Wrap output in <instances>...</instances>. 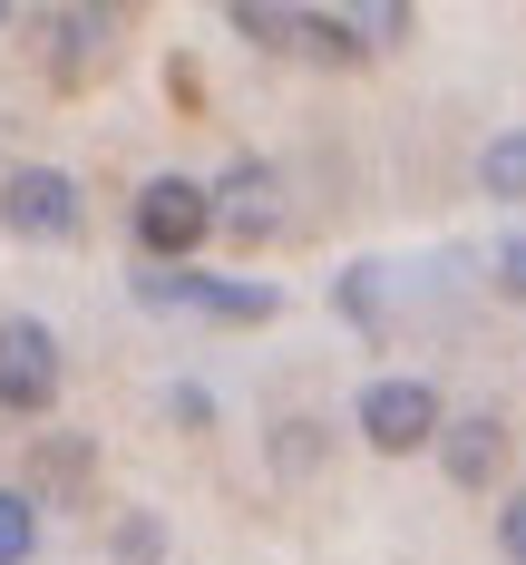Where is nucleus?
I'll return each instance as SVG.
<instances>
[{
    "label": "nucleus",
    "mask_w": 526,
    "mask_h": 565,
    "mask_svg": "<svg viewBox=\"0 0 526 565\" xmlns=\"http://www.w3.org/2000/svg\"><path fill=\"white\" fill-rule=\"evenodd\" d=\"M351 429H361L380 458H409V449H439L449 409H439V391H429V381L380 371V381H361V399H351Z\"/></svg>",
    "instance_id": "nucleus-1"
},
{
    "label": "nucleus",
    "mask_w": 526,
    "mask_h": 565,
    "mask_svg": "<svg viewBox=\"0 0 526 565\" xmlns=\"http://www.w3.org/2000/svg\"><path fill=\"white\" fill-rule=\"evenodd\" d=\"M127 225H137V254L185 264V254L215 234V205H205V185H195V175H147V185H137V205H127Z\"/></svg>",
    "instance_id": "nucleus-2"
},
{
    "label": "nucleus",
    "mask_w": 526,
    "mask_h": 565,
    "mask_svg": "<svg viewBox=\"0 0 526 565\" xmlns=\"http://www.w3.org/2000/svg\"><path fill=\"white\" fill-rule=\"evenodd\" d=\"M137 302H157V312H205V322H273L283 312V292L273 282H234V274H137Z\"/></svg>",
    "instance_id": "nucleus-3"
},
{
    "label": "nucleus",
    "mask_w": 526,
    "mask_h": 565,
    "mask_svg": "<svg viewBox=\"0 0 526 565\" xmlns=\"http://www.w3.org/2000/svg\"><path fill=\"white\" fill-rule=\"evenodd\" d=\"M58 381H68V351H58V332L40 322V312H10V322H0V409L40 419V409L58 399Z\"/></svg>",
    "instance_id": "nucleus-4"
},
{
    "label": "nucleus",
    "mask_w": 526,
    "mask_h": 565,
    "mask_svg": "<svg viewBox=\"0 0 526 565\" xmlns=\"http://www.w3.org/2000/svg\"><path fill=\"white\" fill-rule=\"evenodd\" d=\"M0 225L30 234V244H68V234L88 225V195H78L68 167H10L0 175Z\"/></svg>",
    "instance_id": "nucleus-5"
},
{
    "label": "nucleus",
    "mask_w": 526,
    "mask_h": 565,
    "mask_svg": "<svg viewBox=\"0 0 526 565\" xmlns=\"http://www.w3.org/2000/svg\"><path fill=\"white\" fill-rule=\"evenodd\" d=\"M205 205H215V225L234 244H264V234H283V167L273 157H234L215 185H205Z\"/></svg>",
    "instance_id": "nucleus-6"
},
{
    "label": "nucleus",
    "mask_w": 526,
    "mask_h": 565,
    "mask_svg": "<svg viewBox=\"0 0 526 565\" xmlns=\"http://www.w3.org/2000/svg\"><path fill=\"white\" fill-rule=\"evenodd\" d=\"M439 468L459 478V488H487L497 468H507V419H487V409H468L439 429Z\"/></svg>",
    "instance_id": "nucleus-7"
},
{
    "label": "nucleus",
    "mask_w": 526,
    "mask_h": 565,
    "mask_svg": "<svg viewBox=\"0 0 526 565\" xmlns=\"http://www.w3.org/2000/svg\"><path fill=\"white\" fill-rule=\"evenodd\" d=\"M108 10H58V50H50V68L58 78H88V68H98V50H108Z\"/></svg>",
    "instance_id": "nucleus-8"
},
{
    "label": "nucleus",
    "mask_w": 526,
    "mask_h": 565,
    "mask_svg": "<svg viewBox=\"0 0 526 565\" xmlns=\"http://www.w3.org/2000/svg\"><path fill=\"white\" fill-rule=\"evenodd\" d=\"M477 185H487L497 205H526V127H497V137L477 147Z\"/></svg>",
    "instance_id": "nucleus-9"
},
{
    "label": "nucleus",
    "mask_w": 526,
    "mask_h": 565,
    "mask_svg": "<svg viewBox=\"0 0 526 565\" xmlns=\"http://www.w3.org/2000/svg\"><path fill=\"white\" fill-rule=\"evenodd\" d=\"M225 30H244L254 50H302V10H273V0H234Z\"/></svg>",
    "instance_id": "nucleus-10"
},
{
    "label": "nucleus",
    "mask_w": 526,
    "mask_h": 565,
    "mask_svg": "<svg viewBox=\"0 0 526 565\" xmlns=\"http://www.w3.org/2000/svg\"><path fill=\"white\" fill-rule=\"evenodd\" d=\"M40 556V508L20 488H0V565H30Z\"/></svg>",
    "instance_id": "nucleus-11"
},
{
    "label": "nucleus",
    "mask_w": 526,
    "mask_h": 565,
    "mask_svg": "<svg viewBox=\"0 0 526 565\" xmlns=\"http://www.w3.org/2000/svg\"><path fill=\"white\" fill-rule=\"evenodd\" d=\"M342 312L351 322H380V264H351L342 274Z\"/></svg>",
    "instance_id": "nucleus-12"
},
{
    "label": "nucleus",
    "mask_w": 526,
    "mask_h": 565,
    "mask_svg": "<svg viewBox=\"0 0 526 565\" xmlns=\"http://www.w3.org/2000/svg\"><path fill=\"white\" fill-rule=\"evenodd\" d=\"M322 439H312V419H283V439H273V468H312Z\"/></svg>",
    "instance_id": "nucleus-13"
},
{
    "label": "nucleus",
    "mask_w": 526,
    "mask_h": 565,
    "mask_svg": "<svg viewBox=\"0 0 526 565\" xmlns=\"http://www.w3.org/2000/svg\"><path fill=\"white\" fill-rule=\"evenodd\" d=\"M497 292H507V302H526V234H507V244H497Z\"/></svg>",
    "instance_id": "nucleus-14"
},
{
    "label": "nucleus",
    "mask_w": 526,
    "mask_h": 565,
    "mask_svg": "<svg viewBox=\"0 0 526 565\" xmlns=\"http://www.w3.org/2000/svg\"><path fill=\"white\" fill-rule=\"evenodd\" d=\"M497 546H507V565H526V488L497 508Z\"/></svg>",
    "instance_id": "nucleus-15"
},
{
    "label": "nucleus",
    "mask_w": 526,
    "mask_h": 565,
    "mask_svg": "<svg viewBox=\"0 0 526 565\" xmlns=\"http://www.w3.org/2000/svg\"><path fill=\"white\" fill-rule=\"evenodd\" d=\"M167 409H175V419H185V429H205V419H215V399L195 391V381H185V391H175V399H167Z\"/></svg>",
    "instance_id": "nucleus-16"
}]
</instances>
